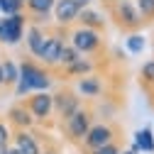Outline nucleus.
<instances>
[{"label":"nucleus","instance_id":"nucleus-1","mask_svg":"<svg viewBox=\"0 0 154 154\" xmlns=\"http://www.w3.org/2000/svg\"><path fill=\"white\" fill-rule=\"evenodd\" d=\"M49 83H51V79H49L47 69H42L34 61H25V64H20V79H17V83H15V95L17 98H25V95H29V93L47 91Z\"/></svg>","mask_w":154,"mask_h":154},{"label":"nucleus","instance_id":"nucleus-2","mask_svg":"<svg viewBox=\"0 0 154 154\" xmlns=\"http://www.w3.org/2000/svg\"><path fill=\"white\" fill-rule=\"evenodd\" d=\"M112 15H115V22H118L120 29L125 32H137L142 27V17L137 12L132 0H120V3L112 5Z\"/></svg>","mask_w":154,"mask_h":154},{"label":"nucleus","instance_id":"nucleus-3","mask_svg":"<svg viewBox=\"0 0 154 154\" xmlns=\"http://www.w3.org/2000/svg\"><path fill=\"white\" fill-rule=\"evenodd\" d=\"M103 44L100 39V32H95V29H88V27H76L71 32V47L79 51L81 56L83 54H93V51H98Z\"/></svg>","mask_w":154,"mask_h":154},{"label":"nucleus","instance_id":"nucleus-4","mask_svg":"<svg viewBox=\"0 0 154 154\" xmlns=\"http://www.w3.org/2000/svg\"><path fill=\"white\" fill-rule=\"evenodd\" d=\"M25 34V15H8L5 20H0V42L3 44H20Z\"/></svg>","mask_w":154,"mask_h":154},{"label":"nucleus","instance_id":"nucleus-5","mask_svg":"<svg viewBox=\"0 0 154 154\" xmlns=\"http://www.w3.org/2000/svg\"><path fill=\"white\" fill-rule=\"evenodd\" d=\"M64 122H66V132H69V137L79 142V140H83L86 134H88L91 122H93V115H91L86 108H79L73 115H69Z\"/></svg>","mask_w":154,"mask_h":154},{"label":"nucleus","instance_id":"nucleus-6","mask_svg":"<svg viewBox=\"0 0 154 154\" xmlns=\"http://www.w3.org/2000/svg\"><path fill=\"white\" fill-rule=\"evenodd\" d=\"M27 110L34 120H47L51 110H54V100L47 91H37V93H29L27 95Z\"/></svg>","mask_w":154,"mask_h":154},{"label":"nucleus","instance_id":"nucleus-7","mask_svg":"<svg viewBox=\"0 0 154 154\" xmlns=\"http://www.w3.org/2000/svg\"><path fill=\"white\" fill-rule=\"evenodd\" d=\"M112 137H115V130H112L110 125H105V122H100V125H91L88 134L83 137V144L93 152V149H98V147L112 142Z\"/></svg>","mask_w":154,"mask_h":154},{"label":"nucleus","instance_id":"nucleus-8","mask_svg":"<svg viewBox=\"0 0 154 154\" xmlns=\"http://www.w3.org/2000/svg\"><path fill=\"white\" fill-rule=\"evenodd\" d=\"M51 100H54V110L59 112L61 120H66L69 115H73L76 110L81 108V98L76 93H71V91H61V93L51 95Z\"/></svg>","mask_w":154,"mask_h":154},{"label":"nucleus","instance_id":"nucleus-9","mask_svg":"<svg viewBox=\"0 0 154 154\" xmlns=\"http://www.w3.org/2000/svg\"><path fill=\"white\" fill-rule=\"evenodd\" d=\"M54 17H56V22H59L61 27L76 22V17H79V10L81 5L76 3V0H54Z\"/></svg>","mask_w":154,"mask_h":154},{"label":"nucleus","instance_id":"nucleus-10","mask_svg":"<svg viewBox=\"0 0 154 154\" xmlns=\"http://www.w3.org/2000/svg\"><path fill=\"white\" fill-rule=\"evenodd\" d=\"M47 39H49V34L39 27V25H32L27 29V37H25V42H27V49L29 54L34 56V59H42V51L47 47Z\"/></svg>","mask_w":154,"mask_h":154},{"label":"nucleus","instance_id":"nucleus-11","mask_svg":"<svg viewBox=\"0 0 154 154\" xmlns=\"http://www.w3.org/2000/svg\"><path fill=\"white\" fill-rule=\"evenodd\" d=\"M64 47V39H61V34H49V39H47V47L42 51V64L44 66H59V51Z\"/></svg>","mask_w":154,"mask_h":154},{"label":"nucleus","instance_id":"nucleus-12","mask_svg":"<svg viewBox=\"0 0 154 154\" xmlns=\"http://www.w3.org/2000/svg\"><path fill=\"white\" fill-rule=\"evenodd\" d=\"M76 22H81V27H88V29H95V32H100V29L105 27L103 15L95 12V10H91V8H81V10H79V17H76Z\"/></svg>","mask_w":154,"mask_h":154},{"label":"nucleus","instance_id":"nucleus-13","mask_svg":"<svg viewBox=\"0 0 154 154\" xmlns=\"http://www.w3.org/2000/svg\"><path fill=\"white\" fill-rule=\"evenodd\" d=\"M15 149H20L22 154H42L39 144H37V140H34V134L27 132V130H17V134H15Z\"/></svg>","mask_w":154,"mask_h":154},{"label":"nucleus","instance_id":"nucleus-14","mask_svg":"<svg viewBox=\"0 0 154 154\" xmlns=\"http://www.w3.org/2000/svg\"><path fill=\"white\" fill-rule=\"evenodd\" d=\"M8 118H10V122H12L15 127H20V130H27V127L34 122V118L29 115L27 105H12V108L8 110Z\"/></svg>","mask_w":154,"mask_h":154},{"label":"nucleus","instance_id":"nucleus-15","mask_svg":"<svg viewBox=\"0 0 154 154\" xmlns=\"http://www.w3.org/2000/svg\"><path fill=\"white\" fill-rule=\"evenodd\" d=\"M25 5L34 15V22H44L54 8V0H25Z\"/></svg>","mask_w":154,"mask_h":154},{"label":"nucleus","instance_id":"nucleus-16","mask_svg":"<svg viewBox=\"0 0 154 154\" xmlns=\"http://www.w3.org/2000/svg\"><path fill=\"white\" fill-rule=\"evenodd\" d=\"M100 91H103V83H100V79L98 76H81V81H79V93L81 95H86V98H95V95H100Z\"/></svg>","mask_w":154,"mask_h":154},{"label":"nucleus","instance_id":"nucleus-17","mask_svg":"<svg viewBox=\"0 0 154 154\" xmlns=\"http://www.w3.org/2000/svg\"><path fill=\"white\" fill-rule=\"evenodd\" d=\"M0 69H3V83L5 86H15L17 79H20V64H15L12 59H5L0 64Z\"/></svg>","mask_w":154,"mask_h":154},{"label":"nucleus","instance_id":"nucleus-18","mask_svg":"<svg viewBox=\"0 0 154 154\" xmlns=\"http://www.w3.org/2000/svg\"><path fill=\"white\" fill-rule=\"evenodd\" d=\"M134 147H137V152H154V137H152V130L144 127L140 130L137 134H134Z\"/></svg>","mask_w":154,"mask_h":154},{"label":"nucleus","instance_id":"nucleus-19","mask_svg":"<svg viewBox=\"0 0 154 154\" xmlns=\"http://www.w3.org/2000/svg\"><path fill=\"white\" fill-rule=\"evenodd\" d=\"M69 76H88L91 71H93V64L88 61V59H83V56H81V59H76L71 66H66L64 69Z\"/></svg>","mask_w":154,"mask_h":154},{"label":"nucleus","instance_id":"nucleus-20","mask_svg":"<svg viewBox=\"0 0 154 154\" xmlns=\"http://www.w3.org/2000/svg\"><path fill=\"white\" fill-rule=\"evenodd\" d=\"M76 59H81V54L76 51L71 44H64V47H61V51H59V66H64V69H66V66H71Z\"/></svg>","mask_w":154,"mask_h":154},{"label":"nucleus","instance_id":"nucleus-21","mask_svg":"<svg viewBox=\"0 0 154 154\" xmlns=\"http://www.w3.org/2000/svg\"><path fill=\"white\" fill-rule=\"evenodd\" d=\"M134 8H137L142 22H152L154 20V0H137Z\"/></svg>","mask_w":154,"mask_h":154},{"label":"nucleus","instance_id":"nucleus-22","mask_svg":"<svg viewBox=\"0 0 154 154\" xmlns=\"http://www.w3.org/2000/svg\"><path fill=\"white\" fill-rule=\"evenodd\" d=\"M22 5H25V0H0V15H17V12H22Z\"/></svg>","mask_w":154,"mask_h":154},{"label":"nucleus","instance_id":"nucleus-23","mask_svg":"<svg viewBox=\"0 0 154 154\" xmlns=\"http://www.w3.org/2000/svg\"><path fill=\"white\" fill-rule=\"evenodd\" d=\"M144 37L140 34V32H130V37H127V49L132 51V54H142V49H144Z\"/></svg>","mask_w":154,"mask_h":154},{"label":"nucleus","instance_id":"nucleus-24","mask_svg":"<svg viewBox=\"0 0 154 154\" xmlns=\"http://www.w3.org/2000/svg\"><path fill=\"white\" fill-rule=\"evenodd\" d=\"M140 79H142V83L154 86V59H149V61L142 64V69H140Z\"/></svg>","mask_w":154,"mask_h":154},{"label":"nucleus","instance_id":"nucleus-25","mask_svg":"<svg viewBox=\"0 0 154 154\" xmlns=\"http://www.w3.org/2000/svg\"><path fill=\"white\" fill-rule=\"evenodd\" d=\"M10 137H12V134H10V127L0 120V147H10Z\"/></svg>","mask_w":154,"mask_h":154},{"label":"nucleus","instance_id":"nucleus-26","mask_svg":"<svg viewBox=\"0 0 154 154\" xmlns=\"http://www.w3.org/2000/svg\"><path fill=\"white\" fill-rule=\"evenodd\" d=\"M93 154H120V147L115 142H108V144H103L98 149H93Z\"/></svg>","mask_w":154,"mask_h":154},{"label":"nucleus","instance_id":"nucleus-27","mask_svg":"<svg viewBox=\"0 0 154 154\" xmlns=\"http://www.w3.org/2000/svg\"><path fill=\"white\" fill-rule=\"evenodd\" d=\"M0 154H10V147H0Z\"/></svg>","mask_w":154,"mask_h":154},{"label":"nucleus","instance_id":"nucleus-28","mask_svg":"<svg viewBox=\"0 0 154 154\" xmlns=\"http://www.w3.org/2000/svg\"><path fill=\"white\" fill-rule=\"evenodd\" d=\"M10 154H22L20 149H15V147H10Z\"/></svg>","mask_w":154,"mask_h":154},{"label":"nucleus","instance_id":"nucleus-29","mask_svg":"<svg viewBox=\"0 0 154 154\" xmlns=\"http://www.w3.org/2000/svg\"><path fill=\"white\" fill-rule=\"evenodd\" d=\"M105 3H108V5H110V8H112V5H115V3H120V0H105Z\"/></svg>","mask_w":154,"mask_h":154},{"label":"nucleus","instance_id":"nucleus-30","mask_svg":"<svg viewBox=\"0 0 154 154\" xmlns=\"http://www.w3.org/2000/svg\"><path fill=\"white\" fill-rule=\"evenodd\" d=\"M5 83H3V69H0V88H3Z\"/></svg>","mask_w":154,"mask_h":154},{"label":"nucleus","instance_id":"nucleus-31","mask_svg":"<svg viewBox=\"0 0 154 154\" xmlns=\"http://www.w3.org/2000/svg\"><path fill=\"white\" fill-rule=\"evenodd\" d=\"M122 154H140V152H134V149H130V152H122Z\"/></svg>","mask_w":154,"mask_h":154},{"label":"nucleus","instance_id":"nucleus-32","mask_svg":"<svg viewBox=\"0 0 154 154\" xmlns=\"http://www.w3.org/2000/svg\"><path fill=\"white\" fill-rule=\"evenodd\" d=\"M42 154H56V152H54V149H47V152H42Z\"/></svg>","mask_w":154,"mask_h":154}]
</instances>
